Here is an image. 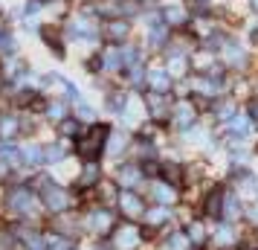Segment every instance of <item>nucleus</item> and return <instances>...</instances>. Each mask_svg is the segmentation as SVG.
<instances>
[{
  "label": "nucleus",
  "mask_w": 258,
  "mask_h": 250,
  "mask_svg": "<svg viewBox=\"0 0 258 250\" xmlns=\"http://www.w3.org/2000/svg\"><path fill=\"white\" fill-rule=\"evenodd\" d=\"M107 131H110V128H105V125H93L90 131H84L82 137H79V155L87 157V160H96V157L102 155L105 143H107Z\"/></svg>",
  "instance_id": "obj_1"
},
{
  "label": "nucleus",
  "mask_w": 258,
  "mask_h": 250,
  "mask_svg": "<svg viewBox=\"0 0 258 250\" xmlns=\"http://www.w3.org/2000/svg\"><path fill=\"white\" fill-rule=\"evenodd\" d=\"M113 247H116V250H134V247H140V230H137L134 224L119 227L116 233H113Z\"/></svg>",
  "instance_id": "obj_2"
},
{
  "label": "nucleus",
  "mask_w": 258,
  "mask_h": 250,
  "mask_svg": "<svg viewBox=\"0 0 258 250\" xmlns=\"http://www.w3.org/2000/svg\"><path fill=\"white\" fill-rule=\"evenodd\" d=\"M119 207H122V213L128 215V218H140V215H142V201L134 195V192H122Z\"/></svg>",
  "instance_id": "obj_3"
},
{
  "label": "nucleus",
  "mask_w": 258,
  "mask_h": 250,
  "mask_svg": "<svg viewBox=\"0 0 258 250\" xmlns=\"http://www.w3.org/2000/svg\"><path fill=\"white\" fill-rule=\"evenodd\" d=\"M148 84H151L154 93H165L171 87V73L168 70H151L148 73Z\"/></svg>",
  "instance_id": "obj_4"
},
{
  "label": "nucleus",
  "mask_w": 258,
  "mask_h": 250,
  "mask_svg": "<svg viewBox=\"0 0 258 250\" xmlns=\"http://www.w3.org/2000/svg\"><path fill=\"white\" fill-rule=\"evenodd\" d=\"M90 224H93L96 233H107L110 224H113V215L107 213V210H96V213L90 215Z\"/></svg>",
  "instance_id": "obj_5"
},
{
  "label": "nucleus",
  "mask_w": 258,
  "mask_h": 250,
  "mask_svg": "<svg viewBox=\"0 0 258 250\" xmlns=\"http://www.w3.org/2000/svg\"><path fill=\"white\" fill-rule=\"evenodd\" d=\"M223 53H226L229 64H235V67H244V64H246V53L238 47V44H232V41H226V44H223Z\"/></svg>",
  "instance_id": "obj_6"
},
{
  "label": "nucleus",
  "mask_w": 258,
  "mask_h": 250,
  "mask_svg": "<svg viewBox=\"0 0 258 250\" xmlns=\"http://www.w3.org/2000/svg\"><path fill=\"white\" fill-rule=\"evenodd\" d=\"M12 210L15 213H29V210H32V195L26 189L12 192Z\"/></svg>",
  "instance_id": "obj_7"
},
{
  "label": "nucleus",
  "mask_w": 258,
  "mask_h": 250,
  "mask_svg": "<svg viewBox=\"0 0 258 250\" xmlns=\"http://www.w3.org/2000/svg\"><path fill=\"white\" fill-rule=\"evenodd\" d=\"M47 207L49 210H55V213L64 210V207H67V195H64L58 186H47Z\"/></svg>",
  "instance_id": "obj_8"
},
{
  "label": "nucleus",
  "mask_w": 258,
  "mask_h": 250,
  "mask_svg": "<svg viewBox=\"0 0 258 250\" xmlns=\"http://www.w3.org/2000/svg\"><path fill=\"white\" fill-rule=\"evenodd\" d=\"M221 201H223V189H212L209 201H206V213L218 218V215L223 213V204H221Z\"/></svg>",
  "instance_id": "obj_9"
},
{
  "label": "nucleus",
  "mask_w": 258,
  "mask_h": 250,
  "mask_svg": "<svg viewBox=\"0 0 258 250\" xmlns=\"http://www.w3.org/2000/svg\"><path fill=\"white\" fill-rule=\"evenodd\" d=\"M128 32H131L128 21H110V24H107V35L113 38V41H122V38H128Z\"/></svg>",
  "instance_id": "obj_10"
},
{
  "label": "nucleus",
  "mask_w": 258,
  "mask_h": 250,
  "mask_svg": "<svg viewBox=\"0 0 258 250\" xmlns=\"http://www.w3.org/2000/svg\"><path fill=\"white\" fill-rule=\"evenodd\" d=\"M151 192H154V198H157L160 204H171L174 201V189H171L168 183H154Z\"/></svg>",
  "instance_id": "obj_11"
},
{
  "label": "nucleus",
  "mask_w": 258,
  "mask_h": 250,
  "mask_svg": "<svg viewBox=\"0 0 258 250\" xmlns=\"http://www.w3.org/2000/svg\"><path fill=\"white\" fill-rule=\"evenodd\" d=\"M140 178H142V172L137 166H125L122 172H119V183H122V186H134Z\"/></svg>",
  "instance_id": "obj_12"
},
{
  "label": "nucleus",
  "mask_w": 258,
  "mask_h": 250,
  "mask_svg": "<svg viewBox=\"0 0 258 250\" xmlns=\"http://www.w3.org/2000/svg\"><path fill=\"white\" fill-rule=\"evenodd\" d=\"M249 122H252V119H246V117H232L229 131H232L235 137H246V134H249Z\"/></svg>",
  "instance_id": "obj_13"
},
{
  "label": "nucleus",
  "mask_w": 258,
  "mask_h": 250,
  "mask_svg": "<svg viewBox=\"0 0 258 250\" xmlns=\"http://www.w3.org/2000/svg\"><path fill=\"white\" fill-rule=\"evenodd\" d=\"M163 15H165L168 24H183V21H186V9H183V6H165Z\"/></svg>",
  "instance_id": "obj_14"
},
{
  "label": "nucleus",
  "mask_w": 258,
  "mask_h": 250,
  "mask_svg": "<svg viewBox=\"0 0 258 250\" xmlns=\"http://www.w3.org/2000/svg\"><path fill=\"white\" fill-rule=\"evenodd\" d=\"M188 244H191V238L186 233H177V236H171L165 241V250H188Z\"/></svg>",
  "instance_id": "obj_15"
},
{
  "label": "nucleus",
  "mask_w": 258,
  "mask_h": 250,
  "mask_svg": "<svg viewBox=\"0 0 258 250\" xmlns=\"http://www.w3.org/2000/svg\"><path fill=\"white\" fill-rule=\"evenodd\" d=\"M191 119H195L191 105H186V102H183V105H177V125H188Z\"/></svg>",
  "instance_id": "obj_16"
},
{
  "label": "nucleus",
  "mask_w": 258,
  "mask_h": 250,
  "mask_svg": "<svg viewBox=\"0 0 258 250\" xmlns=\"http://www.w3.org/2000/svg\"><path fill=\"white\" fill-rule=\"evenodd\" d=\"M148 105H151V114H154V117H163V114H165L163 93H151V96H148Z\"/></svg>",
  "instance_id": "obj_17"
},
{
  "label": "nucleus",
  "mask_w": 258,
  "mask_h": 250,
  "mask_svg": "<svg viewBox=\"0 0 258 250\" xmlns=\"http://www.w3.org/2000/svg\"><path fill=\"white\" fill-rule=\"evenodd\" d=\"M73 32H76V35H87V38H93V24H90L87 18H79V21L73 24Z\"/></svg>",
  "instance_id": "obj_18"
},
{
  "label": "nucleus",
  "mask_w": 258,
  "mask_h": 250,
  "mask_svg": "<svg viewBox=\"0 0 258 250\" xmlns=\"http://www.w3.org/2000/svg\"><path fill=\"white\" fill-rule=\"evenodd\" d=\"M122 59H125V56H122L119 49H107V56H105V67H107V70H116L119 64H122Z\"/></svg>",
  "instance_id": "obj_19"
},
{
  "label": "nucleus",
  "mask_w": 258,
  "mask_h": 250,
  "mask_svg": "<svg viewBox=\"0 0 258 250\" xmlns=\"http://www.w3.org/2000/svg\"><path fill=\"white\" fill-rule=\"evenodd\" d=\"M232 238H235L232 227H221V230H218V236H215V241H218L221 247H226V244H232Z\"/></svg>",
  "instance_id": "obj_20"
},
{
  "label": "nucleus",
  "mask_w": 258,
  "mask_h": 250,
  "mask_svg": "<svg viewBox=\"0 0 258 250\" xmlns=\"http://www.w3.org/2000/svg\"><path fill=\"white\" fill-rule=\"evenodd\" d=\"M188 238H191L195 244H203V241H206V230H203V224H191L188 227Z\"/></svg>",
  "instance_id": "obj_21"
},
{
  "label": "nucleus",
  "mask_w": 258,
  "mask_h": 250,
  "mask_svg": "<svg viewBox=\"0 0 258 250\" xmlns=\"http://www.w3.org/2000/svg\"><path fill=\"white\" fill-rule=\"evenodd\" d=\"M96 178H99V169L96 166H87L82 172V180H79V183H82V186H90V183H96Z\"/></svg>",
  "instance_id": "obj_22"
},
{
  "label": "nucleus",
  "mask_w": 258,
  "mask_h": 250,
  "mask_svg": "<svg viewBox=\"0 0 258 250\" xmlns=\"http://www.w3.org/2000/svg\"><path fill=\"white\" fill-rule=\"evenodd\" d=\"M163 175L168 178V183H177L183 172H180V166H174V163H165V166H163Z\"/></svg>",
  "instance_id": "obj_23"
},
{
  "label": "nucleus",
  "mask_w": 258,
  "mask_h": 250,
  "mask_svg": "<svg viewBox=\"0 0 258 250\" xmlns=\"http://www.w3.org/2000/svg\"><path fill=\"white\" fill-rule=\"evenodd\" d=\"M165 218H168V210H165L163 204H160L157 210H151V213H148V221H151V224H160V221H165Z\"/></svg>",
  "instance_id": "obj_24"
},
{
  "label": "nucleus",
  "mask_w": 258,
  "mask_h": 250,
  "mask_svg": "<svg viewBox=\"0 0 258 250\" xmlns=\"http://www.w3.org/2000/svg\"><path fill=\"white\" fill-rule=\"evenodd\" d=\"M15 128H18V122H15L12 117L0 119V134H3V137H12V134H15Z\"/></svg>",
  "instance_id": "obj_25"
},
{
  "label": "nucleus",
  "mask_w": 258,
  "mask_h": 250,
  "mask_svg": "<svg viewBox=\"0 0 258 250\" xmlns=\"http://www.w3.org/2000/svg\"><path fill=\"white\" fill-rule=\"evenodd\" d=\"M47 114H49V119H64V117H67V108L61 105V102H52Z\"/></svg>",
  "instance_id": "obj_26"
},
{
  "label": "nucleus",
  "mask_w": 258,
  "mask_h": 250,
  "mask_svg": "<svg viewBox=\"0 0 258 250\" xmlns=\"http://www.w3.org/2000/svg\"><path fill=\"white\" fill-rule=\"evenodd\" d=\"M61 131L67 134V137H73V134H79V122H76V119H67V122L61 119Z\"/></svg>",
  "instance_id": "obj_27"
},
{
  "label": "nucleus",
  "mask_w": 258,
  "mask_h": 250,
  "mask_svg": "<svg viewBox=\"0 0 258 250\" xmlns=\"http://www.w3.org/2000/svg\"><path fill=\"white\" fill-rule=\"evenodd\" d=\"M218 117H221V119H232L235 117V108L229 105V102H221V105H218Z\"/></svg>",
  "instance_id": "obj_28"
},
{
  "label": "nucleus",
  "mask_w": 258,
  "mask_h": 250,
  "mask_svg": "<svg viewBox=\"0 0 258 250\" xmlns=\"http://www.w3.org/2000/svg\"><path fill=\"white\" fill-rule=\"evenodd\" d=\"M24 160L26 163H38L41 160V152H38L35 145H29V148H24Z\"/></svg>",
  "instance_id": "obj_29"
},
{
  "label": "nucleus",
  "mask_w": 258,
  "mask_h": 250,
  "mask_svg": "<svg viewBox=\"0 0 258 250\" xmlns=\"http://www.w3.org/2000/svg\"><path fill=\"white\" fill-rule=\"evenodd\" d=\"M165 44V29H151V47Z\"/></svg>",
  "instance_id": "obj_30"
},
{
  "label": "nucleus",
  "mask_w": 258,
  "mask_h": 250,
  "mask_svg": "<svg viewBox=\"0 0 258 250\" xmlns=\"http://www.w3.org/2000/svg\"><path fill=\"white\" fill-rule=\"evenodd\" d=\"M183 70H186V64H183V59H171V64H168V73H174V76H180Z\"/></svg>",
  "instance_id": "obj_31"
},
{
  "label": "nucleus",
  "mask_w": 258,
  "mask_h": 250,
  "mask_svg": "<svg viewBox=\"0 0 258 250\" xmlns=\"http://www.w3.org/2000/svg\"><path fill=\"white\" fill-rule=\"evenodd\" d=\"M223 213L235 218V215H238V201H235V198H226V204H223Z\"/></svg>",
  "instance_id": "obj_32"
},
{
  "label": "nucleus",
  "mask_w": 258,
  "mask_h": 250,
  "mask_svg": "<svg viewBox=\"0 0 258 250\" xmlns=\"http://www.w3.org/2000/svg\"><path fill=\"white\" fill-rule=\"evenodd\" d=\"M47 160H49V163L61 160V148H58V145H49V148H47Z\"/></svg>",
  "instance_id": "obj_33"
},
{
  "label": "nucleus",
  "mask_w": 258,
  "mask_h": 250,
  "mask_svg": "<svg viewBox=\"0 0 258 250\" xmlns=\"http://www.w3.org/2000/svg\"><path fill=\"white\" fill-rule=\"evenodd\" d=\"M249 119L258 125V99H252V102H249Z\"/></svg>",
  "instance_id": "obj_34"
},
{
  "label": "nucleus",
  "mask_w": 258,
  "mask_h": 250,
  "mask_svg": "<svg viewBox=\"0 0 258 250\" xmlns=\"http://www.w3.org/2000/svg\"><path fill=\"white\" fill-rule=\"evenodd\" d=\"M79 117H93V111H90V105H79Z\"/></svg>",
  "instance_id": "obj_35"
},
{
  "label": "nucleus",
  "mask_w": 258,
  "mask_h": 250,
  "mask_svg": "<svg viewBox=\"0 0 258 250\" xmlns=\"http://www.w3.org/2000/svg\"><path fill=\"white\" fill-rule=\"evenodd\" d=\"M6 172H9V166H6V163H3V160H0V178H3V175H6Z\"/></svg>",
  "instance_id": "obj_36"
},
{
  "label": "nucleus",
  "mask_w": 258,
  "mask_h": 250,
  "mask_svg": "<svg viewBox=\"0 0 258 250\" xmlns=\"http://www.w3.org/2000/svg\"><path fill=\"white\" fill-rule=\"evenodd\" d=\"M252 6H255V9H258V0H252Z\"/></svg>",
  "instance_id": "obj_37"
}]
</instances>
